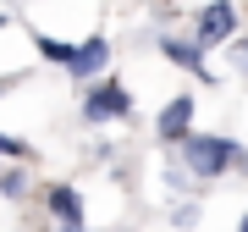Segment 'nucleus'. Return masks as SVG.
<instances>
[{
    "mask_svg": "<svg viewBox=\"0 0 248 232\" xmlns=\"http://www.w3.org/2000/svg\"><path fill=\"white\" fill-rule=\"evenodd\" d=\"M182 166L193 171V177L215 182L221 171L243 166V149H237L232 138H215V133H187V138H182Z\"/></svg>",
    "mask_w": 248,
    "mask_h": 232,
    "instance_id": "f257e3e1",
    "label": "nucleus"
},
{
    "mask_svg": "<svg viewBox=\"0 0 248 232\" xmlns=\"http://www.w3.org/2000/svg\"><path fill=\"white\" fill-rule=\"evenodd\" d=\"M50 215H55L61 227H83V199H78V188L55 182V188H50Z\"/></svg>",
    "mask_w": 248,
    "mask_h": 232,
    "instance_id": "423d86ee",
    "label": "nucleus"
},
{
    "mask_svg": "<svg viewBox=\"0 0 248 232\" xmlns=\"http://www.w3.org/2000/svg\"><path fill=\"white\" fill-rule=\"evenodd\" d=\"M83 116L89 122H110V116H133V94L122 89V83H94L89 94H83Z\"/></svg>",
    "mask_w": 248,
    "mask_h": 232,
    "instance_id": "f03ea898",
    "label": "nucleus"
},
{
    "mask_svg": "<svg viewBox=\"0 0 248 232\" xmlns=\"http://www.w3.org/2000/svg\"><path fill=\"white\" fill-rule=\"evenodd\" d=\"M193 33H199V39H193L199 50H204V45H221V39H232V33H237V6H232V0H215V6H204Z\"/></svg>",
    "mask_w": 248,
    "mask_h": 232,
    "instance_id": "7ed1b4c3",
    "label": "nucleus"
},
{
    "mask_svg": "<svg viewBox=\"0 0 248 232\" xmlns=\"http://www.w3.org/2000/svg\"><path fill=\"white\" fill-rule=\"evenodd\" d=\"M33 45H39V55H45V61H55V66H66V61H72V45H61V39H45V33H39Z\"/></svg>",
    "mask_w": 248,
    "mask_h": 232,
    "instance_id": "6e6552de",
    "label": "nucleus"
},
{
    "mask_svg": "<svg viewBox=\"0 0 248 232\" xmlns=\"http://www.w3.org/2000/svg\"><path fill=\"white\" fill-rule=\"evenodd\" d=\"M187 127H193V94H177L166 111L155 116V138H160V144H182Z\"/></svg>",
    "mask_w": 248,
    "mask_h": 232,
    "instance_id": "39448f33",
    "label": "nucleus"
},
{
    "mask_svg": "<svg viewBox=\"0 0 248 232\" xmlns=\"http://www.w3.org/2000/svg\"><path fill=\"white\" fill-rule=\"evenodd\" d=\"M0 194H6V199H22V171H6V177H0Z\"/></svg>",
    "mask_w": 248,
    "mask_h": 232,
    "instance_id": "1a4fd4ad",
    "label": "nucleus"
},
{
    "mask_svg": "<svg viewBox=\"0 0 248 232\" xmlns=\"http://www.w3.org/2000/svg\"><path fill=\"white\" fill-rule=\"evenodd\" d=\"M0 155H22V138H11V133H0Z\"/></svg>",
    "mask_w": 248,
    "mask_h": 232,
    "instance_id": "9b49d317",
    "label": "nucleus"
},
{
    "mask_svg": "<svg viewBox=\"0 0 248 232\" xmlns=\"http://www.w3.org/2000/svg\"><path fill=\"white\" fill-rule=\"evenodd\" d=\"M226 55H232V66H237V72H248V39H232Z\"/></svg>",
    "mask_w": 248,
    "mask_h": 232,
    "instance_id": "9d476101",
    "label": "nucleus"
},
{
    "mask_svg": "<svg viewBox=\"0 0 248 232\" xmlns=\"http://www.w3.org/2000/svg\"><path fill=\"white\" fill-rule=\"evenodd\" d=\"M105 66H110V39H105V33H94V39H83V45H72V61H66L72 78H99Z\"/></svg>",
    "mask_w": 248,
    "mask_h": 232,
    "instance_id": "20e7f679",
    "label": "nucleus"
},
{
    "mask_svg": "<svg viewBox=\"0 0 248 232\" xmlns=\"http://www.w3.org/2000/svg\"><path fill=\"white\" fill-rule=\"evenodd\" d=\"M160 50H166V61H171V66H182V72H193V78H204V83H210V72H204V55H199V45H193V39H166Z\"/></svg>",
    "mask_w": 248,
    "mask_h": 232,
    "instance_id": "0eeeda50",
    "label": "nucleus"
},
{
    "mask_svg": "<svg viewBox=\"0 0 248 232\" xmlns=\"http://www.w3.org/2000/svg\"><path fill=\"white\" fill-rule=\"evenodd\" d=\"M237 232H248V215H243V221H237Z\"/></svg>",
    "mask_w": 248,
    "mask_h": 232,
    "instance_id": "ddd939ff",
    "label": "nucleus"
},
{
    "mask_svg": "<svg viewBox=\"0 0 248 232\" xmlns=\"http://www.w3.org/2000/svg\"><path fill=\"white\" fill-rule=\"evenodd\" d=\"M55 232H83V227H55Z\"/></svg>",
    "mask_w": 248,
    "mask_h": 232,
    "instance_id": "f8f14e48",
    "label": "nucleus"
}]
</instances>
